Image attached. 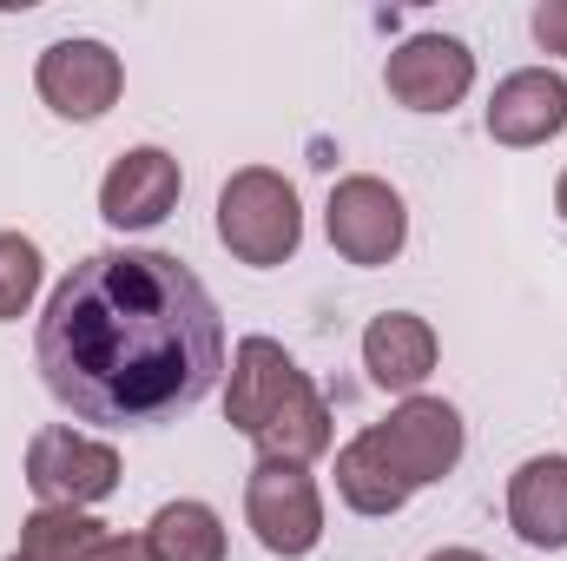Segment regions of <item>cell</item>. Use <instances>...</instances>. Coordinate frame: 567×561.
Masks as SVG:
<instances>
[{"label": "cell", "instance_id": "obj_1", "mask_svg": "<svg viewBox=\"0 0 567 561\" xmlns=\"http://www.w3.org/2000/svg\"><path fill=\"white\" fill-rule=\"evenodd\" d=\"M40 384L80 422L145 429L212 397L225 317L172 252H93L53 284L33 337Z\"/></svg>", "mask_w": 567, "mask_h": 561}, {"label": "cell", "instance_id": "obj_2", "mask_svg": "<svg viewBox=\"0 0 567 561\" xmlns=\"http://www.w3.org/2000/svg\"><path fill=\"white\" fill-rule=\"evenodd\" d=\"M218 238H225V252L238 265H258V272L284 265L303 245V212H297L290 178L271 172V165L231 172L225 192H218Z\"/></svg>", "mask_w": 567, "mask_h": 561}, {"label": "cell", "instance_id": "obj_3", "mask_svg": "<svg viewBox=\"0 0 567 561\" xmlns=\"http://www.w3.org/2000/svg\"><path fill=\"white\" fill-rule=\"evenodd\" d=\"M27 489L40 496V509H86L106 502L120 489V449L100 436H80L66 422L33 429L27 442Z\"/></svg>", "mask_w": 567, "mask_h": 561}, {"label": "cell", "instance_id": "obj_4", "mask_svg": "<svg viewBox=\"0 0 567 561\" xmlns=\"http://www.w3.org/2000/svg\"><path fill=\"white\" fill-rule=\"evenodd\" d=\"M323 225H330L337 258H350V265H390V258L403 252V238H410L403 192H396L390 178H370V172L337 178Z\"/></svg>", "mask_w": 567, "mask_h": 561}, {"label": "cell", "instance_id": "obj_5", "mask_svg": "<svg viewBox=\"0 0 567 561\" xmlns=\"http://www.w3.org/2000/svg\"><path fill=\"white\" fill-rule=\"evenodd\" d=\"M245 522H251V536H258L271 555L297 561L323 542V496H317V482H310L303 469H290V462H258L251 482H245Z\"/></svg>", "mask_w": 567, "mask_h": 561}, {"label": "cell", "instance_id": "obj_6", "mask_svg": "<svg viewBox=\"0 0 567 561\" xmlns=\"http://www.w3.org/2000/svg\"><path fill=\"white\" fill-rule=\"evenodd\" d=\"M370 442L390 456V469L410 489H429L462 462V417L442 397H403V410H390V422H377Z\"/></svg>", "mask_w": 567, "mask_h": 561}, {"label": "cell", "instance_id": "obj_7", "mask_svg": "<svg viewBox=\"0 0 567 561\" xmlns=\"http://www.w3.org/2000/svg\"><path fill=\"white\" fill-rule=\"evenodd\" d=\"M33 86L40 100L60 113V120H100L120 86H126V67L106 40H53L33 67Z\"/></svg>", "mask_w": 567, "mask_h": 561}, {"label": "cell", "instance_id": "obj_8", "mask_svg": "<svg viewBox=\"0 0 567 561\" xmlns=\"http://www.w3.org/2000/svg\"><path fill=\"white\" fill-rule=\"evenodd\" d=\"M383 86H390V100L410 106V113H449V106H462L468 86H475V53H468L455 33H416V40H403V47L390 53Z\"/></svg>", "mask_w": 567, "mask_h": 561}, {"label": "cell", "instance_id": "obj_9", "mask_svg": "<svg viewBox=\"0 0 567 561\" xmlns=\"http://www.w3.org/2000/svg\"><path fill=\"white\" fill-rule=\"evenodd\" d=\"M185 178H178V159L165 145H133L113 159V172L100 178V218L113 232H152L172 218Z\"/></svg>", "mask_w": 567, "mask_h": 561}, {"label": "cell", "instance_id": "obj_10", "mask_svg": "<svg viewBox=\"0 0 567 561\" xmlns=\"http://www.w3.org/2000/svg\"><path fill=\"white\" fill-rule=\"evenodd\" d=\"M310 377L297 370V357L284 350L278 337H245L231 350V384H225V422L238 436H258L265 422L278 417L284 404L303 390Z\"/></svg>", "mask_w": 567, "mask_h": 561}, {"label": "cell", "instance_id": "obj_11", "mask_svg": "<svg viewBox=\"0 0 567 561\" xmlns=\"http://www.w3.org/2000/svg\"><path fill=\"white\" fill-rule=\"evenodd\" d=\"M555 133H567V80L548 67L508 73L488 100V140L528 152V145H548Z\"/></svg>", "mask_w": 567, "mask_h": 561}, {"label": "cell", "instance_id": "obj_12", "mask_svg": "<svg viewBox=\"0 0 567 561\" xmlns=\"http://www.w3.org/2000/svg\"><path fill=\"white\" fill-rule=\"evenodd\" d=\"M363 370H370L377 390L416 397L429 384V370H435V330H429L416 310H383V317H370V330H363Z\"/></svg>", "mask_w": 567, "mask_h": 561}, {"label": "cell", "instance_id": "obj_13", "mask_svg": "<svg viewBox=\"0 0 567 561\" xmlns=\"http://www.w3.org/2000/svg\"><path fill=\"white\" fill-rule=\"evenodd\" d=\"M508 529L528 549H567V456H528L508 476Z\"/></svg>", "mask_w": 567, "mask_h": 561}, {"label": "cell", "instance_id": "obj_14", "mask_svg": "<svg viewBox=\"0 0 567 561\" xmlns=\"http://www.w3.org/2000/svg\"><path fill=\"white\" fill-rule=\"evenodd\" d=\"M258 462H290V469H310L323 449H330V404L317 397V384H303L278 417L265 422L258 436Z\"/></svg>", "mask_w": 567, "mask_h": 561}, {"label": "cell", "instance_id": "obj_15", "mask_svg": "<svg viewBox=\"0 0 567 561\" xmlns=\"http://www.w3.org/2000/svg\"><path fill=\"white\" fill-rule=\"evenodd\" d=\"M337 496L357 509V516H396L416 489L390 469V456L370 442V429L357 436V442H343L337 449Z\"/></svg>", "mask_w": 567, "mask_h": 561}, {"label": "cell", "instance_id": "obj_16", "mask_svg": "<svg viewBox=\"0 0 567 561\" xmlns=\"http://www.w3.org/2000/svg\"><path fill=\"white\" fill-rule=\"evenodd\" d=\"M145 555L152 561H225V522L212 502H165L145 522Z\"/></svg>", "mask_w": 567, "mask_h": 561}, {"label": "cell", "instance_id": "obj_17", "mask_svg": "<svg viewBox=\"0 0 567 561\" xmlns=\"http://www.w3.org/2000/svg\"><path fill=\"white\" fill-rule=\"evenodd\" d=\"M100 536H106V529H100L86 509H40V516H27L20 549L7 561H86V549H93Z\"/></svg>", "mask_w": 567, "mask_h": 561}, {"label": "cell", "instance_id": "obj_18", "mask_svg": "<svg viewBox=\"0 0 567 561\" xmlns=\"http://www.w3.org/2000/svg\"><path fill=\"white\" fill-rule=\"evenodd\" d=\"M40 245L20 238V232H0V324L7 317H27L33 290H40Z\"/></svg>", "mask_w": 567, "mask_h": 561}, {"label": "cell", "instance_id": "obj_19", "mask_svg": "<svg viewBox=\"0 0 567 561\" xmlns=\"http://www.w3.org/2000/svg\"><path fill=\"white\" fill-rule=\"evenodd\" d=\"M535 40L548 53H567V0H542L535 7Z\"/></svg>", "mask_w": 567, "mask_h": 561}, {"label": "cell", "instance_id": "obj_20", "mask_svg": "<svg viewBox=\"0 0 567 561\" xmlns=\"http://www.w3.org/2000/svg\"><path fill=\"white\" fill-rule=\"evenodd\" d=\"M86 561H152V555H145V536H100L86 549Z\"/></svg>", "mask_w": 567, "mask_h": 561}, {"label": "cell", "instance_id": "obj_21", "mask_svg": "<svg viewBox=\"0 0 567 561\" xmlns=\"http://www.w3.org/2000/svg\"><path fill=\"white\" fill-rule=\"evenodd\" d=\"M429 561H488V555H475V549H442V555H429Z\"/></svg>", "mask_w": 567, "mask_h": 561}, {"label": "cell", "instance_id": "obj_22", "mask_svg": "<svg viewBox=\"0 0 567 561\" xmlns=\"http://www.w3.org/2000/svg\"><path fill=\"white\" fill-rule=\"evenodd\" d=\"M555 212L567 218V172H561V185H555Z\"/></svg>", "mask_w": 567, "mask_h": 561}]
</instances>
